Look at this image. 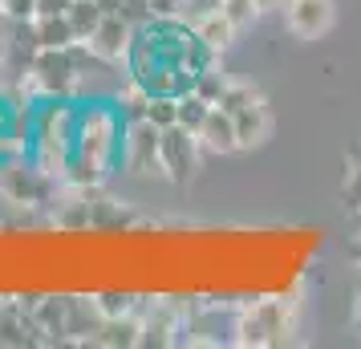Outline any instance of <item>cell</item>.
Instances as JSON below:
<instances>
[{"instance_id":"obj_1","label":"cell","mask_w":361,"mask_h":349,"mask_svg":"<svg viewBox=\"0 0 361 349\" xmlns=\"http://www.w3.org/2000/svg\"><path fill=\"white\" fill-rule=\"evenodd\" d=\"M61 179H53L45 175L41 166L33 163V154L25 150L17 159H8V163H0V195L20 207V212H41V207H53L57 195H61Z\"/></svg>"},{"instance_id":"obj_2","label":"cell","mask_w":361,"mask_h":349,"mask_svg":"<svg viewBox=\"0 0 361 349\" xmlns=\"http://www.w3.org/2000/svg\"><path fill=\"white\" fill-rule=\"evenodd\" d=\"M288 329H293V317L284 300H252L235 313V325H231L240 345H276L288 337Z\"/></svg>"},{"instance_id":"obj_3","label":"cell","mask_w":361,"mask_h":349,"mask_svg":"<svg viewBox=\"0 0 361 349\" xmlns=\"http://www.w3.org/2000/svg\"><path fill=\"white\" fill-rule=\"evenodd\" d=\"M159 138L163 130L150 122V118H138V122H126V134H122V166L130 175H163V154H159Z\"/></svg>"},{"instance_id":"obj_4","label":"cell","mask_w":361,"mask_h":349,"mask_svg":"<svg viewBox=\"0 0 361 349\" xmlns=\"http://www.w3.org/2000/svg\"><path fill=\"white\" fill-rule=\"evenodd\" d=\"M199 134L187 130V126H166L163 138H159V154H163V175L171 183H187L199 171Z\"/></svg>"},{"instance_id":"obj_5","label":"cell","mask_w":361,"mask_h":349,"mask_svg":"<svg viewBox=\"0 0 361 349\" xmlns=\"http://www.w3.org/2000/svg\"><path fill=\"white\" fill-rule=\"evenodd\" d=\"M130 37H134V25H126V20L118 17V13H106V17L98 20V29L85 37L90 41V49L102 53L106 61H126V49H130Z\"/></svg>"},{"instance_id":"obj_6","label":"cell","mask_w":361,"mask_h":349,"mask_svg":"<svg viewBox=\"0 0 361 349\" xmlns=\"http://www.w3.org/2000/svg\"><path fill=\"white\" fill-rule=\"evenodd\" d=\"M284 20L296 37H321L333 20V0H288Z\"/></svg>"},{"instance_id":"obj_7","label":"cell","mask_w":361,"mask_h":349,"mask_svg":"<svg viewBox=\"0 0 361 349\" xmlns=\"http://www.w3.org/2000/svg\"><path fill=\"white\" fill-rule=\"evenodd\" d=\"M199 147L212 150V154H231V150H240V134H235V118L224 110V106H212L207 118H203V126H199Z\"/></svg>"},{"instance_id":"obj_8","label":"cell","mask_w":361,"mask_h":349,"mask_svg":"<svg viewBox=\"0 0 361 349\" xmlns=\"http://www.w3.org/2000/svg\"><path fill=\"white\" fill-rule=\"evenodd\" d=\"M231 118H235L240 147H256V142H264V138H268V106H264L260 94H252L240 110H231Z\"/></svg>"},{"instance_id":"obj_9","label":"cell","mask_w":361,"mask_h":349,"mask_svg":"<svg viewBox=\"0 0 361 349\" xmlns=\"http://www.w3.org/2000/svg\"><path fill=\"white\" fill-rule=\"evenodd\" d=\"M191 25H195V33L203 37L212 49H219V53L228 49L231 41H235V33H240V29L228 20V13H224V8H212V13H203V17L191 20Z\"/></svg>"},{"instance_id":"obj_10","label":"cell","mask_w":361,"mask_h":349,"mask_svg":"<svg viewBox=\"0 0 361 349\" xmlns=\"http://www.w3.org/2000/svg\"><path fill=\"white\" fill-rule=\"evenodd\" d=\"M33 29H37V45L41 49H69L73 41H82V37L73 33V25L69 17H33Z\"/></svg>"},{"instance_id":"obj_11","label":"cell","mask_w":361,"mask_h":349,"mask_svg":"<svg viewBox=\"0 0 361 349\" xmlns=\"http://www.w3.org/2000/svg\"><path fill=\"white\" fill-rule=\"evenodd\" d=\"M191 90H195L203 102L219 106V102H224V94L231 90V78L224 73V69H219V61H215V66H207L203 73H195V85H191Z\"/></svg>"},{"instance_id":"obj_12","label":"cell","mask_w":361,"mask_h":349,"mask_svg":"<svg viewBox=\"0 0 361 349\" xmlns=\"http://www.w3.org/2000/svg\"><path fill=\"white\" fill-rule=\"evenodd\" d=\"M66 17H69V25H73V33H78V37L85 41V37H90L94 29H98V20L106 17V13H102V4H98V0H73Z\"/></svg>"},{"instance_id":"obj_13","label":"cell","mask_w":361,"mask_h":349,"mask_svg":"<svg viewBox=\"0 0 361 349\" xmlns=\"http://www.w3.org/2000/svg\"><path fill=\"white\" fill-rule=\"evenodd\" d=\"M147 118L166 130V126H175L179 122V98H171V94H150V106H147Z\"/></svg>"},{"instance_id":"obj_14","label":"cell","mask_w":361,"mask_h":349,"mask_svg":"<svg viewBox=\"0 0 361 349\" xmlns=\"http://www.w3.org/2000/svg\"><path fill=\"white\" fill-rule=\"evenodd\" d=\"M207 110H212V102H203L195 90H191V94H183V98H179V126L199 130V126H203V118H207Z\"/></svg>"},{"instance_id":"obj_15","label":"cell","mask_w":361,"mask_h":349,"mask_svg":"<svg viewBox=\"0 0 361 349\" xmlns=\"http://www.w3.org/2000/svg\"><path fill=\"white\" fill-rule=\"evenodd\" d=\"M219 8L228 13V20L235 25V29H247V25L256 20V13H260L252 0H219Z\"/></svg>"},{"instance_id":"obj_16","label":"cell","mask_w":361,"mask_h":349,"mask_svg":"<svg viewBox=\"0 0 361 349\" xmlns=\"http://www.w3.org/2000/svg\"><path fill=\"white\" fill-rule=\"evenodd\" d=\"M138 305H142V300H134L130 293H102V297H98V309H102V313H106V317H122V313H134Z\"/></svg>"},{"instance_id":"obj_17","label":"cell","mask_w":361,"mask_h":349,"mask_svg":"<svg viewBox=\"0 0 361 349\" xmlns=\"http://www.w3.org/2000/svg\"><path fill=\"white\" fill-rule=\"evenodd\" d=\"M118 17L138 29V25H147L154 13H150V0H118Z\"/></svg>"},{"instance_id":"obj_18","label":"cell","mask_w":361,"mask_h":349,"mask_svg":"<svg viewBox=\"0 0 361 349\" xmlns=\"http://www.w3.org/2000/svg\"><path fill=\"white\" fill-rule=\"evenodd\" d=\"M187 0H150V13L154 17H183Z\"/></svg>"},{"instance_id":"obj_19","label":"cell","mask_w":361,"mask_h":349,"mask_svg":"<svg viewBox=\"0 0 361 349\" xmlns=\"http://www.w3.org/2000/svg\"><path fill=\"white\" fill-rule=\"evenodd\" d=\"M345 200L353 212H361V163L353 166V175H349V187H345Z\"/></svg>"},{"instance_id":"obj_20","label":"cell","mask_w":361,"mask_h":349,"mask_svg":"<svg viewBox=\"0 0 361 349\" xmlns=\"http://www.w3.org/2000/svg\"><path fill=\"white\" fill-rule=\"evenodd\" d=\"M69 4H73V0H37L33 17H61V13H69Z\"/></svg>"},{"instance_id":"obj_21","label":"cell","mask_w":361,"mask_h":349,"mask_svg":"<svg viewBox=\"0 0 361 349\" xmlns=\"http://www.w3.org/2000/svg\"><path fill=\"white\" fill-rule=\"evenodd\" d=\"M17 154H25V147H20L8 130H0V163H8V159H17Z\"/></svg>"},{"instance_id":"obj_22","label":"cell","mask_w":361,"mask_h":349,"mask_svg":"<svg viewBox=\"0 0 361 349\" xmlns=\"http://www.w3.org/2000/svg\"><path fill=\"white\" fill-rule=\"evenodd\" d=\"M13 110H17V102L8 98L4 90H0V130H8V122H13Z\"/></svg>"},{"instance_id":"obj_23","label":"cell","mask_w":361,"mask_h":349,"mask_svg":"<svg viewBox=\"0 0 361 349\" xmlns=\"http://www.w3.org/2000/svg\"><path fill=\"white\" fill-rule=\"evenodd\" d=\"M252 4H256V8H260V13H264V8H272L276 0H252Z\"/></svg>"},{"instance_id":"obj_24","label":"cell","mask_w":361,"mask_h":349,"mask_svg":"<svg viewBox=\"0 0 361 349\" xmlns=\"http://www.w3.org/2000/svg\"><path fill=\"white\" fill-rule=\"evenodd\" d=\"M353 325L361 329V300H357V313H353Z\"/></svg>"}]
</instances>
